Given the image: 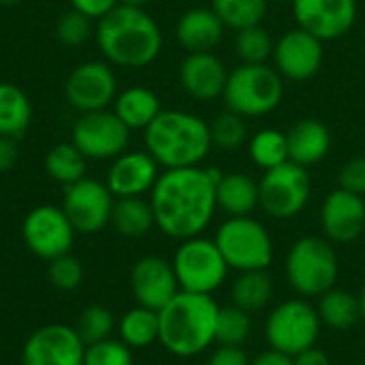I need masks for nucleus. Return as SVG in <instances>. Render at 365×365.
<instances>
[{
	"label": "nucleus",
	"instance_id": "1",
	"mask_svg": "<svg viewBox=\"0 0 365 365\" xmlns=\"http://www.w3.org/2000/svg\"><path fill=\"white\" fill-rule=\"evenodd\" d=\"M216 167H182L160 171L150 190V205L156 227L173 240H190L203 235L212 225L216 205Z\"/></svg>",
	"mask_w": 365,
	"mask_h": 365
},
{
	"label": "nucleus",
	"instance_id": "2",
	"mask_svg": "<svg viewBox=\"0 0 365 365\" xmlns=\"http://www.w3.org/2000/svg\"><path fill=\"white\" fill-rule=\"evenodd\" d=\"M96 43L111 64L145 68L163 51V32L145 9L118 4L98 19Z\"/></svg>",
	"mask_w": 365,
	"mask_h": 365
},
{
	"label": "nucleus",
	"instance_id": "3",
	"mask_svg": "<svg viewBox=\"0 0 365 365\" xmlns=\"http://www.w3.org/2000/svg\"><path fill=\"white\" fill-rule=\"evenodd\" d=\"M143 139L163 169L199 167L214 148L210 122L184 109H163L143 130Z\"/></svg>",
	"mask_w": 365,
	"mask_h": 365
},
{
	"label": "nucleus",
	"instance_id": "4",
	"mask_svg": "<svg viewBox=\"0 0 365 365\" xmlns=\"http://www.w3.org/2000/svg\"><path fill=\"white\" fill-rule=\"evenodd\" d=\"M220 306L212 295L180 291L158 312V342L167 353L190 359L216 344V317Z\"/></svg>",
	"mask_w": 365,
	"mask_h": 365
},
{
	"label": "nucleus",
	"instance_id": "5",
	"mask_svg": "<svg viewBox=\"0 0 365 365\" xmlns=\"http://www.w3.org/2000/svg\"><path fill=\"white\" fill-rule=\"evenodd\" d=\"M284 276L289 287L304 299H319L336 287L340 259L327 237L304 235L287 252Z\"/></svg>",
	"mask_w": 365,
	"mask_h": 365
},
{
	"label": "nucleus",
	"instance_id": "6",
	"mask_svg": "<svg viewBox=\"0 0 365 365\" xmlns=\"http://www.w3.org/2000/svg\"><path fill=\"white\" fill-rule=\"evenodd\" d=\"M284 98L282 75L265 64H237L229 71V79L222 92L227 109L242 118H263L274 113Z\"/></svg>",
	"mask_w": 365,
	"mask_h": 365
},
{
	"label": "nucleus",
	"instance_id": "7",
	"mask_svg": "<svg viewBox=\"0 0 365 365\" xmlns=\"http://www.w3.org/2000/svg\"><path fill=\"white\" fill-rule=\"evenodd\" d=\"M214 242L229 269L240 274L269 269L274 263V240L267 227L252 216L227 218L216 229Z\"/></svg>",
	"mask_w": 365,
	"mask_h": 365
},
{
	"label": "nucleus",
	"instance_id": "8",
	"mask_svg": "<svg viewBox=\"0 0 365 365\" xmlns=\"http://www.w3.org/2000/svg\"><path fill=\"white\" fill-rule=\"evenodd\" d=\"M173 272L180 291L214 295L229 276V265L214 240L203 235L182 240L173 255Z\"/></svg>",
	"mask_w": 365,
	"mask_h": 365
},
{
	"label": "nucleus",
	"instance_id": "9",
	"mask_svg": "<svg viewBox=\"0 0 365 365\" xmlns=\"http://www.w3.org/2000/svg\"><path fill=\"white\" fill-rule=\"evenodd\" d=\"M321 329L323 323L317 306L304 297L278 304L265 319V340L269 349H276L291 357L310 346H317Z\"/></svg>",
	"mask_w": 365,
	"mask_h": 365
},
{
	"label": "nucleus",
	"instance_id": "10",
	"mask_svg": "<svg viewBox=\"0 0 365 365\" xmlns=\"http://www.w3.org/2000/svg\"><path fill=\"white\" fill-rule=\"evenodd\" d=\"M310 197V171L293 160L263 171L259 180V207L276 220H291L299 216L308 207Z\"/></svg>",
	"mask_w": 365,
	"mask_h": 365
},
{
	"label": "nucleus",
	"instance_id": "11",
	"mask_svg": "<svg viewBox=\"0 0 365 365\" xmlns=\"http://www.w3.org/2000/svg\"><path fill=\"white\" fill-rule=\"evenodd\" d=\"M130 130L113 111H90L73 126V145L90 160H113L126 152Z\"/></svg>",
	"mask_w": 365,
	"mask_h": 365
},
{
	"label": "nucleus",
	"instance_id": "12",
	"mask_svg": "<svg viewBox=\"0 0 365 365\" xmlns=\"http://www.w3.org/2000/svg\"><path fill=\"white\" fill-rule=\"evenodd\" d=\"M113 203L115 197L111 195L107 184L98 180L81 178L79 182L64 186L62 212L77 233L92 235L103 231L111 222Z\"/></svg>",
	"mask_w": 365,
	"mask_h": 365
},
{
	"label": "nucleus",
	"instance_id": "13",
	"mask_svg": "<svg viewBox=\"0 0 365 365\" xmlns=\"http://www.w3.org/2000/svg\"><path fill=\"white\" fill-rule=\"evenodd\" d=\"M75 229L62 207L38 205L28 212L21 225V237L26 248L38 259L51 261L71 252L75 242Z\"/></svg>",
	"mask_w": 365,
	"mask_h": 365
},
{
	"label": "nucleus",
	"instance_id": "14",
	"mask_svg": "<svg viewBox=\"0 0 365 365\" xmlns=\"http://www.w3.org/2000/svg\"><path fill=\"white\" fill-rule=\"evenodd\" d=\"M64 96L81 113L103 111L118 96V79L107 62L90 60L75 66L64 81Z\"/></svg>",
	"mask_w": 365,
	"mask_h": 365
},
{
	"label": "nucleus",
	"instance_id": "15",
	"mask_svg": "<svg viewBox=\"0 0 365 365\" xmlns=\"http://www.w3.org/2000/svg\"><path fill=\"white\" fill-rule=\"evenodd\" d=\"M274 68L289 81H308L312 79L325 60V43L314 34L291 28L274 43Z\"/></svg>",
	"mask_w": 365,
	"mask_h": 365
},
{
	"label": "nucleus",
	"instance_id": "16",
	"mask_svg": "<svg viewBox=\"0 0 365 365\" xmlns=\"http://www.w3.org/2000/svg\"><path fill=\"white\" fill-rule=\"evenodd\" d=\"M297 28L323 43L346 36L357 21V0H293Z\"/></svg>",
	"mask_w": 365,
	"mask_h": 365
},
{
	"label": "nucleus",
	"instance_id": "17",
	"mask_svg": "<svg viewBox=\"0 0 365 365\" xmlns=\"http://www.w3.org/2000/svg\"><path fill=\"white\" fill-rule=\"evenodd\" d=\"M83 353L86 344L75 327L51 323L26 340L21 365H83Z\"/></svg>",
	"mask_w": 365,
	"mask_h": 365
},
{
	"label": "nucleus",
	"instance_id": "18",
	"mask_svg": "<svg viewBox=\"0 0 365 365\" xmlns=\"http://www.w3.org/2000/svg\"><path fill=\"white\" fill-rule=\"evenodd\" d=\"M323 237L331 244H353L365 231V197L344 188L331 190L321 205Z\"/></svg>",
	"mask_w": 365,
	"mask_h": 365
},
{
	"label": "nucleus",
	"instance_id": "19",
	"mask_svg": "<svg viewBox=\"0 0 365 365\" xmlns=\"http://www.w3.org/2000/svg\"><path fill=\"white\" fill-rule=\"evenodd\" d=\"M130 291L137 306L160 312L180 293L171 261L154 255L139 259L130 269Z\"/></svg>",
	"mask_w": 365,
	"mask_h": 365
},
{
	"label": "nucleus",
	"instance_id": "20",
	"mask_svg": "<svg viewBox=\"0 0 365 365\" xmlns=\"http://www.w3.org/2000/svg\"><path fill=\"white\" fill-rule=\"evenodd\" d=\"M178 79L182 90L190 98L210 103L222 98L229 79V68L214 51H195L182 60Z\"/></svg>",
	"mask_w": 365,
	"mask_h": 365
},
{
	"label": "nucleus",
	"instance_id": "21",
	"mask_svg": "<svg viewBox=\"0 0 365 365\" xmlns=\"http://www.w3.org/2000/svg\"><path fill=\"white\" fill-rule=\"evenodd\" d=\"M158 169H160V165L152 158V154L148 150L122 152L118 158H113L105 184L115 199L143 197L154 188V184L160 175Z\"/></svg>",
	"mask_w": 365,
	"mask_h": 365
},
{
	"label": "nucleus",
	"instance_id": "22",
	"mask_svg": "<svg viewBox=\"0 0 365 365\" xmlns=\"http://www.w3.org/2000/svg\"><path fill=\"white\" fill-rule=\"evenodd\" d=\"M225 24L212 6H192L175 24V38L188 51H212L225 34Z\"/></svg>",
	"mask_w": 365,
	"mask_h": 365
},
{
	"label": "nucleus",
	"instance_id": "23",
	"mask_svg": "<svg viewBox=\"0 0 365 365\" xmlns=\"http://www.w3.org/2000/svg\"><path fill=\"white\" fill-rule=\"evenodd\" d=\"M287 143L289 160L310 169L327 158L334 139L327 124L314 118H304L291 126V130L287 133Z\"/></svg>",
	"mask_w": 365,
	"mask_h": 365
},
{
	"label": "nucleus",
	"instance_id": "24",
	"mask_svg": "<svg viewBox=\"0 0 365 365\" xmlns=\"http://www.w3.org/2000/svg\"><path fill=\"white\" fill-rule=\"evenodd\" d=\"M216 205L227 218L252 216L259 207V182L246 173H220L216 182Z\"/></svg>",
	"mask_w": 365,
	"mask_h": 365
},
{
	"label": "nucleus",
	"instance_id": "25",
	"mask_svg": "<svg viewBox=\"0 0 365 365\" xmlns=\"http://www.w3.org/2000/svg\"><path fill=\"white\" fill-rule=\"evenodd\" d=\"M160 111L163 105L158 94L143 86L126 88L113 101V113L124 122L128 130H145Z\"/></svg>",
	"mask_w": 365,
	"mask_h": 365
},
{
	"label": "nucleus",
	"instance_id": "26",
	"mask_svg": "<svg viewBox=\"0 0 365 365\" xmlns=\"http://www.w3.org/2000/svg\"><path fill=\"white\" fill-rule=\"evenodd\" d=\"M274 297V280L267 269L242 272L231 284V304L246 310L248 314L261 312L272 304Z\"/></svg>",
	"mask_w": 365,
	"mask_h": 365
},
{
	"label": "nucleus",
	"instance_id": "27",
	"mask_svg": "<svg viewBox=\"0 0 365 365\" xmlns=\"http://www.w3.org/2000/svg\"><path fill=\"white\" fill-rule=\"evenodd\" d=\"M317 310H319L321 323L336 331H346L361 321L359 297L338 287L329 289L327 293L319 297Z\"/></svg>",
	"mask_w": 365,
	"mask_h": 365
},
{
	"label": "nucleus",
	"instance_id": "28",
	"mask_svg": "<svg viewBox=\"0 0 365 365\" xmlns=\"http://www.w3.org/2000/svg\"><path fill=\"white\" fill-rule=\"evenodd\" d=\"M109 225H113V229L124 237H143V235H148L152 231V227H156L150 199L148 201L143 197L115 199Z\"/></svg>",
	"mask_w": 365,
	"mask_h": 365
},
{
	"label": "nucleus",
	"instance_id": "29",
	"mask_svg": "<svg viewBox=\"0 0 365 365\" xmlns=\"http://www.w3.org/2000/svg\"><path fill=\"white\" fill-rule=\"evenodd\" d=\"M32 120V105L21 88L0 81V137L17 139Z\"/></svg>",
	"mask_w": 365,
	"mask_h": 365
},
{
	"label": "nucleus",
	"instance_id": "30",
	"mask_svg": "<svg viewBox=\"0 0 365 365\" xmlns=\"http://www.w3.org/2000/svg\"><path fill=\"white\" fill-rule=\"evenodd\" d=\"M158 331H160V323H158V312L143 308V306H135L128 312L122 314L120 323H118V334L120 340L135 349H148L154 342H158Z\"/></svg>",
	"mask_w": 365,
	"mask_h": 365
},
{
	"label": "nucleus",
	"instance_id": "31",
	"mask_svg": "<svg viewBox=\"0 0 365 365\" xmlns=\"http://www.w3.org/2000/svg\"><path fill=\"white\" fill-rule=\"evenodd\" d=\"M248 154H250V160L263 171L287 163L289 160L287 133H282L278 128H261V130H257L248 139Z\"/></svg>",
	"mask_w": 365,
	"mask_h": 365
},
{
	"label": "nucleus",
	"instance_id": "32",
	"mask_svg": "<svg viewBox=\"0 0 365 365\" xmlns=\"http://www.w3.org/2000/svg\"><path fill=\"white\" fill-rule=\"evenodd\" d=\"M86 163L88 158L73 143H58L45 156V171L53 182L68 186L86 178Z\"/></svg>",
	"mask_w": 365,
	"mask_h": 365
},
{
	"label": "nucleus",
	"instance_id": "33",
	"mask_svg": "<svg viewBox=\"0 0 365 365\" xmlns=\"http://www.w3.org/2000/svg\"><path fill=\"white\" fill-rule=\"evenodd\" d=\"M210 6L220 17L225 28H231L237 32V30L263 24L269 0H212Z\"/></svg>",
	"mask_w": 365,
	"mask_h": 365
},
{
	"label": "nucleus",
	"instance_id": "34",
	"mask_svg": "<svg viewBox=\"0 0 365 365\" xmlns=\"http://www.w3.org/2000/svg\"><path fill=\"white\" fill-rule=\"evenodd\" d=\"M252 334V314L237 306L218 310L216 317V344L218 346H244Z\"/></svg>",
	"mask_w": 365,
	"mask_h": 365
},
{
	"label": "nucleus",
	"instance_id": "35",
	"mask_svg": "<svg viewBox=\"0 0 365 365\" xmlns=\"http://www.w3.org/2000/svg\"><path fill=\"white\" fill-rule=\"evenodd\" d=\"M274 43L269 30L261 24L235 32V53L244 64H265L272 60Z\"/></svg>",
	"mask_w": 365,
	"mask_h": 365
},
{
	"label": "nucleus",
	"instance_id": "36",
	"mask_svg": "<svg viewBox=\"0 0 365 365\" xmlns=\"http://www.w3.org/2000/svg\"><path fill=\"white\" fill-rule=\"evenodd\" d=\"M210 130H212V143H214V148L225 150V152L240 150L250 139L246 118H242L240 113H235L231 109L220 111L210 122Z\"/></svg>",
	"mask_w": 365,
	"mask_h": 365
},
{
	"label": "nucleus",
	"instance_id": "37",
	"mask_svg": "<svg viewBox=\"0 0 365 365\" xmlns=\"http://www.w3.org/2000/svg\"><path fill=\"white\" fill-rule=\"evenodd\" d=\"M113 327H115V319H113L111 310H107L105 306H88L79 314L75 331L79 334V338L88 346V344L111 338Z\"/></svg>",
	"mask_w": 365,
	"mask_h": 365
},
{
	"label": "nucleus",
	"instance_id": "38",
	"mask_svg": "<svg viewBox=\"0 0 365 365\" xmlns=\"http://www.w3.org/2000/svg\"><path fill=\"white\" fill-rule=\"evenodd\" d=\"M83 365H135V357L133 349L122 340L107 338L86 346Z\"/></svg>",
	"mask_w": 365,
	"mask_h": 365
},
{
	"label": "nucleus",
	"instance_id": "39",
	"mask_svg": "<svg viewBox=\"0 0 365 365\" xmlns=\"http://www.w3.org/2000/svg\"><path fill=\"white\" fill-rule=\"evenodd\" d=\"M47 278L60 291H75L83 282V265H81V261L77 257L66 252V255L56 257V259L49 261Z\"/></svg>",
	"mask_w": 365,
	"mask_h": 365
},
{
	"label": "nucleus",
	"instance_id": "40",
	"mask_svg": "<svg viewBox=\"0 0 365 365\" xmlns=\"http://www.w3.org/2000/svg\"><path fill=\"white\" fill-rule=\"evenodd\" d=\"M92 34V19L86 17L83 13L71 9L66 13H62L58 17V24H56V36L64 43V45H81L90 38Z\"/></svg>",
	"mask_w": 365,
	"mask_h": 365
},
{
	"label": "nucleus",
	"instance_id": "41",
	"mask_svg": "<svg viewBox=\"0 0 365 365\" xmlns=\"http://www.w3.org/2000/svg\"><path fill=\"white\" fill-rule=\"evenodd\" d=\"M338 188L365 197V156H355L340 167Z\"/></svg>",
	"mask_w": 365,
	"mask_h": 365
},
{
	"label": "nucleus",
	"instance_id": "42",
	"mask_svg": "<svg viewBox=\"0 0 365 365\" xmlns=\"http://www.w3.org/2000/svg\"><path fill=\"white\" fill-rule=\"evenodd\" d=\"M250 361L244 346H216L205 365H250Z\"/></svg>",
	"mask_w": 365,
	"mask_h": 365
},
{
	"label": "nucleus",
	"instance_id": "43",
	"mask_svg": "<svg viewBox=\"0 0 365 365\" xmlns=\"http://www.w3.org/2000/svg\"><path fill=\"white\" fill-rule=\"evenodd\" d=\"M71 4H73L75 11L83 13L86 17H90V19H101V17H105L109 11H113V9L120 4V0H71Z\"/></svg>",
	"mask_w": 365,
	"mask_h": 365
},
{
	"label": "nucleus",
	"instance_id": "44",
	"mask_svg": "<svg viewBox=\"0 0 365 365\" xmlns=\"http://www.w3.org/2000/svg\"><path fill=\"white\" fill-rule=\"evenodd\" d=\"M293 364L295 365H334L331 364V357L319 349V346H310L306 351H302L299 355L293 357Z\"/></svg>",
	"mask_w": 365,
	"mask_h": 365
},
{
	"label": "nucleus",
	"instance_id": "45",
	"mask_svg": "<svg viewBox=\"0 0 365 365\" xmlns=\"http://www.w3.org/2000/svg\"><path fill=\"white\" fill-rule=\"evenodd\" d=\"M17 163V145L11 137H0V173H6Z\"/></svg>",
	"mask_w": 365,
	"mask_h": 365
},
{
	"label": "nucleus",
	"instance_id": "46",
	"mask_svg": "<svg viewBox=\"0 0 365 365\" xmlns=\"http://www.w3.org/2000/svg\"><path fill=\"white\" fill-rule=\"evenodd\" d=\"M250 365H295L293 364V357L287 355V353H280L276 349H267L263 353H259Z\"/></svg>",
	"mask_w": 365,
	"mask_h": 365
},
{
	"label": "nucleus",
	"instance_id": "47",
	"mask_svg": "<svg viewBox=\"0 0 365 365\" xmlns=\"http://www.w3.org/2000/svg\"><path fill=\"white\" fill-rule=\"evenodd\" d=\"M152 0H120V4H128V6H139L145 9V4H150Z\"/></svg>",
	"mask_w": 365,
	"mask_h": 365
},
{
	"label": "nucleus",
	"instance_id": "48",
	"mask_svg": "<svg viewBox=\"0 0 365 365\" xmlns=\"http://www.w3.org/2000/svg\"><path fill=\"white\" fill-rule=\"evenodd\" d=\"M357 297H359V308H361V321H365V284Z\"/></svg>",
	"mask_w": 365,
	"mask_h": 365
},
{
	"label": "nucleus",
	"instance_id": "49",
	"mask_svg": "<svg viewBox=\"0 0 365 365\" xmlns=\"http://www.w3.org/2000/svg\"><path fill=\"white\" fill-rule=\"evenodd\" d=\"M17 2H21V0H0V6H13Z\"/></svg>",
	"mask_w": 365,
	"mask_h": 365
},
{
	"label": "nucleus",
	"instance_id": "50",
	"mask_svg": "<svg viewBox=\"0 0 365 365\" xmlns=\"http://www.w3.org/2000/svg\"><path fill=\"white\" fill-rule=\"evenodd\" d=\"M276 2H293V0H276Z\"/></svg>",
	"mask_w": 365,
	"mask_h": 365
},
{
	"label": "nucleus",
	"instance_id": "51",
	"mask_svg": "<svg viewBox=\"0 0 365 365\" xmlns=\"http://www.w3.org/2000/svg\"><path fill=\"white\" fill-rule=\"evenodd\" d=\"M364 349H365V342H364Z\"/></svg>",
	"mask_w": 365,
	"mask_h": 365
}]
</instances>
